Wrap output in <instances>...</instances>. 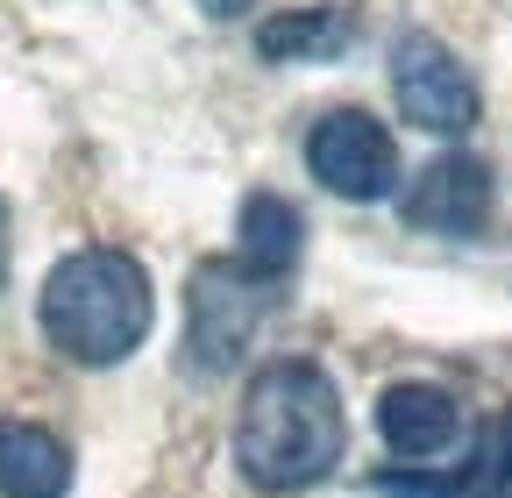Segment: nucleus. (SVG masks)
Listing matches in <instances>:
<instances>
[{
	"label": "nucleus",
	"instance_id": "1",
	"mask_svg": "<svg viewBox=\"0 0 512 498\" xmlns=\"http://www.w3.org/2000/svg\"><path fill=\"white\" fill-rule=\"evenodd\" d=\"M342 449H349L342 392L320 363L278 356L249 378L235 413V470L256 491H306L342 463Z\"/></svg>",
	"mask_w": 512,
	"mask_h": 498
},
{
	"label": "nucleus",
	"instance_id": "2",
	"mask_svg": "<svg viewBox=\"0 0 512 498\" xmlns=\"http://www.w3.org/2000/svg\"><path fill=\"white\" fill-rule=\"evenodd\" d=\"M36 321H43V342L64 363L107 370L121 356H136L150 342V328H157L150 271L128 257V249L86 242V249H72V257L50 264V278L36 292Z\"/></svg>",
	"mask_w": 512,
	"mask_h": 498
},
{
	"label": "nucleus",
	"instance_id": "3",
	"mask_svg": "<svg viewBox=\"0 0 512 498\" xmlns=\"http://www.w3.org/2000/svg\"><path fill=\"white\" fill-rule=\"evenodd\" d=\"M392 93H399V114L413 129H427V136H470L477 114H484L477 79L463 72V57L441 36H427V29L392 43Z\"/></svg>",
	"mask_w": 512,
	"mask_h": 498
},
{
	"label": "nucleus",
	"instance_id": "4",
	"mask_svg": "<svg viewBox=\"0 0 512 498\" xmlns=\"http://www.w3.org/2000/svg\"><path fill=\"white\" fill-rule=\"evenodd\" d=\"M306 171L342 200H392L399 193V143L377 114L335 107V114H320L313 136H306Z\"/></svg>",
	"mask_w": 512,
	"mask_h": 498
},
{
	"label": "nucleus",
	"instance_id": "5",
	"mask_svg": "<svg viewBox=\"0 0 512 498\" xmlns=\"http://www.w3.org/2000/svg\"><path fill=\"white\" fill-rule=\"evenodd\" d=\"M264 306H271V285L264 278H249L242 264H200V271H192V292H185L192 363H200V370H228L249 349Z\"/></svg>",
	"mask_w": 512,
	"mask_h": 498
},
{
	"label": "nucleus",
	"instance_id": "6",
	"mask_svg": "<svg viewBox=\"0 0 512 498\" xmlns=\"http://www.w3.org/2000/svg\"><path fill=\"white\" fill-rule=\"evenodd\" d=\"M491 200H498L491 164L448 150V157H434L406 193H399V221L420 228V235H477L491 221Z\"/></svg>",
	"mask_w": 512,
	"mask_h": 498
},
{
	"label": "nucleus",
	"instance_id": "7",
	"mask_svg": "<svg viewBox=\"0 0 512 498\" xmlns=\"http://www.w3.org/2000/svg\"><path fill=\"white\" fill-rule=\"evenodd\" d=\"M377 434H384V449H392L399 463H434L456 449V434H463V413L456 399H448L441 385H392L377 399Z\"/></svg>",
	"mask_w": 512,
	"mask_h": 498
},
{
	"label": "nucleus",
	"instance_id": "8",
	"mask_svg": "<svg viewBox=\"0 0 512 498\" xmlns=\"http://www.w3.org/2000/svg\"><path fill=\"white\" fill-rule=\"evenodd\" d=\"M299 249H306V221H299L292 200H278V193H249L242 200V214H235V264L249 278L278 285L299 264Z\"/></svg>",
	"mask_w": 512,
	"mask_h": 498
},
{
	"label": "nucleus",
	"instance_id": "9",
	"mask_svg": "<svg viewBox=\"0 0 512 498\" xmlns=\"http://www.w3.org/2000/svg\"><path fill=\"white\" fill-rule=\"evenodd\" d=\"M72 456L36 420H0V498H64Z\"/></svg>",
	"mask_w": 512,
	"mask_h": 498
},
{
	"label": "nucleus",
	"instance_id": "10",
	"mask_svg": "<svg viewBox=\"0 0 512 498\" xmlns=\"http://www.w3.org/2000/svg\"><path fill=\"white\" fill-rule=\"evenodd\" d=\"M356 43V15L349 8H292V15H271L256 29V57H271V65H328Z\"/></svg>",
	"mask_w": 512,
	"mask_h": 498
},
{
	"label": "nucleus",
	"instance_id": "11",
	"mask_svg": "<svg viewBox=\"0 0 512 498\" xmlns=\"http://www.w3.org/2000/svg\"><path fill=\"white\" fill-rule=\"evenodd\" d=\"M448 491H456V498H512V413L484 427L470 470L448 477Z\"/></svg>",
	"mask_w": 512,
	"mask_h": 498
},
{
	"label": "nucleus",
	"instance_id": "12",
	"mask_svg": "<svg viewBox=\"0 0 512 498\" xmlns=\"http://www.w3.org/2000/svg\"><path fill=\"white\" fill-rule=\"evenodd\" d=\"M8 257H15V242H8V200H0V285H8Z\"/></svg>",
	"mask_w": 512,
	"mask_h": 498
},
{
	"label": "nucleus",
	"instance_id": "13",
	"mask_svg": "<svg viewBox=\"0 0 512 498\" xmlns=\"http://www.w3.org/2000/svg\"><path fill=\"white\" fill-rule=\"evenodd\" d=\"M200 8H207V15H242L249 0H200Z\"/></svg>",
	"mask_w": 512,
	"mask_h": 498
}]
</instances>
